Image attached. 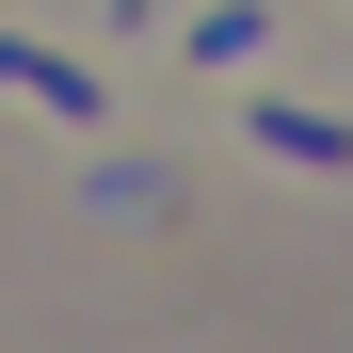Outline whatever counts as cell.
Listing matches in <instances>:
<instances>
[{
	"label": "cell",
	"mask_w": 353,
	"mask_h": 353,
	"mask_svg": "<svg viewBox=\"0 0 353 353\" xmlns=\"http://www.w3.org/2000/svg\"><path fill=\"white\" fill-rule=\"evenodd\" d=\"M0 81H17L32 112H65V129H97V112H112V81L81 65V48H32V32H0Z\"/></svg>",
	"instance_id": "cell-1"
},
{
	"label": "cell",
	"mask_w": 353,
	"mask_h": 353,
	"mask_svg": "<svg viewBox=\"0 0 353 353\" xmlns=\"http://www.w3.org/2000/svg\"><path fill=\"white\" fill-rule=\"evenodd\" d=\"M257 145L305 161V176H353V112H305V97H257Z\"/></svg>",
	"instance_id": "cell-2"
},
{
	"label": "cell",
	"mask_w": 353,
	"mask_h": 353,
	"mask_svg": "<svg viewBox=\"0 0 353 353\" xmlns=\"http://www.w3.org/2000/svg\"><path fill=\"white\" fill-rule=\"evenodd\" d=\"M257 48H273L257 0H209V17H193V65H257Z\"/></svg>",
	"instance_id": "cell-3"
}]
</instances>
